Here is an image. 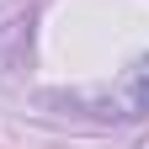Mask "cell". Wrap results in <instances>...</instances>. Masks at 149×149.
<instances>
[{"label": "cell", "instance_id": "cell-1", "mask_svg": "<svg viewBox=\"0 0 149 149\" xmlns=\"http://www.w3.org/2000/svg\"><path fill=\"white\" fill-rule=\"evenodd\" d=\"M123 112L117 117H139V112H149V59H139L133 69H128V80H123Z\"/></svg>", "mask_w": 149, "mask_h": 149}]
</instances>
